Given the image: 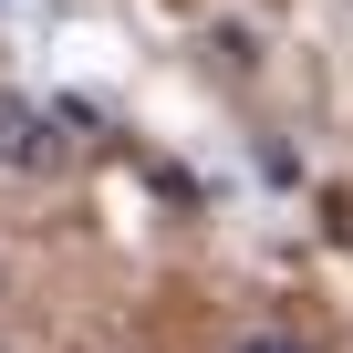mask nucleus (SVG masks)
<instances>
[{
	"label": "nucleus",
	"mask_w": 353,
	"mask_h": 353,
	"mask_svg": "<svg viewBox=\"0 0 353 353\" xmlns=\"http://www.w3.org/2000/svg\"><path fill=\"white\" fill-rule=\"evenodd\" d=\"M52 166H63V125H52V104L21 94V83H0V176H52Z\"/></svg>",
	"instance_id": "obj_1"
},
{
	"label": "nucleus",
	"mask_w": 353,
	"mask_h": 353,
	"mask_svg": "<svg viewBox=\"0 0 353 353\" xmlns=\"http://www.w3.org/2000/svg\"><path fill=\"white\" fill-rule=\"evenodd\" d=\"M229 353H322V343H301V332H281V322H270V332H239Z\"/></svg>",
	"instance_id": "obj_2"
},
{
	"label": "nucleus",
	"mask_w": 353,
	"mask_h": 353,
	"mask_svg": "<svg viewBox=\"0 0 353 353\" xmlns=\"http://www.w3.org/2000/svg\"><path fill=\"white\" fill-rule=\"evenodd\" d=\"M0 291H11V270H0Z\"/></svg>",
	"instance_id": "obj_3"
}]
</instances>
